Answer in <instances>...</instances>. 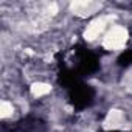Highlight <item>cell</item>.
<instances>
[{
	"mask_svg": "<svg viewBox=\"0 0 132 132\" xmlns=\"http://www.w3.org/2000/svg\"><path fill=\"white\" fill-rule=\"evenodd\" d=\"M106 25H107V17H101V19L93 20V22L89 25V28L86 30V34H84L86 39H89V40H95V39L104 31Z\"/></svg>",
	"mask_w": 132,
	"mask_h": 132,
	"instance_id": "cell-2",
	"label": "cell"
},
{
	"mask_svg": "<svg viewBox=\"0 0 132 132\" xmlns=\"http://www.w3.org/2000/svg\"><path fill=\"white\" fill-rule=\"evenodd\" d=\"M127 40V31L121 27H113L104 37L103 45L107 50H120Z\"/></svg>",
	"mask_w": 132,
	"mask_h": 132,
	"instance_id": "cell-1",
	"label": "cell"
},
{
	"mask_svg": "<svg viewBox=\"0 0 132 132\" xmlns=\"http://www.w3.org/2000/svg\"><path fill=\"white\" fill-rule=\"evenodd\" d=\"M50 90H51V87H50L48 84H44V82H36V84H33V87H31V93H33L34 96L47 95Z\"/></svg>",
	"mask_w": 132,
	"mask_h": 132,
	"instance_id": "cell-5",
	"label": "cell"
},
{
	"mask_svg": "<svg viewBox=\"0 0 132 132\" xmlns=\"http://www.w3.org/2000/svg\"><path fill=\"white\" fill-rule=\"evenodd\" d=\"M121 120H123V113L120 110H110V113L107 115V120H106V126L115 127L121 123Z\"/></svg>",
	"mask_w": 132,
	"mask_h": 132,
	"instance_id": "cell-4",
	"label": "cell"
},
{
	"mask_svg": "<svg viewBox=\"0 0 132 132\" xmlns=\"http://www.w3.org/2000/svg\"><path fill=\"white\" fill-rule=\"evenodd\" d=\"M96 8H98V5L93 2H75V3H72V10L79 16H89V14L95 13Z\"/></svg>",
	"mask_w": 132,
	"mask_h": 132,
	"instance_id": "cell-3",
	"label": "cell"
},
{
	"mask_svg": "<svg viewBox=\"0 0 132 132\" xmlns=\"http://www.w3.org/2000/svg\"><path fill=\"white\" fill-rule=\"evenodd\" d=\"M10 115H13V104H10L8 101H2V104H0V117L6 118Z\"/></svg>",
	"mask_w": 132,
	"mask_h": 132,
	"instance_id": "cell-6",
	"label": "cell"
}]
</instances>
